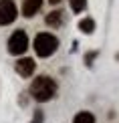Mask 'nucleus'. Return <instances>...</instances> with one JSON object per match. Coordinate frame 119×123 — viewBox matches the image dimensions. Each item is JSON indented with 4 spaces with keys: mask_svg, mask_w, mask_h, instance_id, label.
I'll use <instances>...</instances> for the list:
<instances>
[{
    "mask_svg": "<svg viewBox=\"0 0 119 123\" xmlns=\"http://www.w3.org/2000/svg\"><path fill=\"white\" fill-rule=\"evenodd\" d=\"M16 18V4L12 0H0V26L14 22Z\"/></svg>",
    "mask_w": 119,
    "mask_h": 123,
    "instance_id": "nucleus-4",
    "label": "nucleus"
},
{
    "mask_svg": "<svg viewBox=\"0 0 119 123\" xmlns=\"http://www.w3.org/2000/svg\"><path fill=\"white\" fill-rule=\"evenodd\" d=\"M40 6H43V0H24L22 2V14L26 18H32L40 10Z\"/></svg>",
    "mask_w": 119,
    "mask_h": 123,
    "instance_id": "nucleus-6",
    "label": "nucleus"
},
{
    "mask_svg": "<svg viewBox=\"0 0 119 123\" xmlns=\"http://www.w3.org/2000/svg\"><path fill=\"white\" fill-rule=\"evenodd\" d=\"M44 20H46L49 26H61V22H63V12H61V10H55V12H50Z\"/></svg>",
    "mask_w": 119,
    "mask_h": 123,
    "instance_id": "nucleus-7",
    "label": "nucleus"
},
{
    "mask_svg": "<svg viewBox=\"0 0 119 123\" xmlns=\"http://www.w3.org/2000/svg\"><path fill=\"white\" fill-rule=\"evenodd\" d=\"M34 67H37V63H34L32 59H20L16 65H14V69H16V73L20 77H30L34 73Z\"/></svg>",
    "mask_w": 119,
    "mask_h": 123,
    "instance_id": "nucleus-5",
    "label": "nucleus"
},
{
    "mask_svg": "<svg viewBox=\"0 0 119 123\" xmlns=\"http://www.w3.org/2000/svg\"><path fill=\"white\" fill-rule=\"evenodd\" d=\"M79 28L85 34H91L93 30H95V20H93V18H83L81 22H79Z\"/></svg>",
    "mask_w": 119,
    "mask_h": 123,
    "instance_id": "nucleus-9",
    "label": "nucleus"
},
{
    "mask_svg": "<svg viewBox=\"0 0 119 123\" xmlns=\"http://www.w3.org/2000/svg\"><path fill=\"white\" fill-rule=\"evenodd\" d=\"M56 47H59V38L50 32H40L34 38V50H37L38 57H50V55H55Z\"/></svg>",
    "mask_w": 119,
    "mask_h": 123,
    "instance_id": "nucleus-2",
    "label": "nucleus"
},
{
    "mask_svg": "<svg viewBox=\"0 0 119 123\" xmlns=\"http://www.w3.org/2000/svg\"><path fill=\"white\" fill-rule=\"evenodd\" d=\"M26 49H28V37H26V32H24V30L12 32V37L8 38V53L14 55V57H18V55H22Z\"/></svg>",
    "mask_w": 119,
    "mask_h": 123,
    "instance_id": "nucleus-3",
    "label": "nucleus"
},
{
    "mask_svg": "<svg viewBox=\"0 0 119 123\" xmlns=\"http://www.w3.org/2000/svg\"><path fill=\"white\" fill-rule=\"evenodd\" d=\"M69 2H71V10L73 12H81L87 6V0H69Z\"/></svg>",
    "mask_w": 119,
    "mask_h": 123,
    "instance_id": "nucleus-10",
    "label": "nucleus"
},
{
    "mask_svg": "<svg viewBox=\"0 0 119 123\" xmlns=\"http://www.w3.org/2000/svg\"><path fill=\"white\" fill-rule=\"evenodd\" d=\"M30 93H32V97L37 101H40V103H44V101H50L56 93V83L50 77L46 75H40L37 77V79L32 81V85H30Z\"/></svg>",
    "mask_w": 119,
    "mask_h": 123,
    "instance_id": "nucleus-1",
    "label": "nucleus"
},
{
    "mask_svg": "<svg viewBox=\"0 0 119 123\" xmlns=\"http://www.w3.org/2000/svg\"><path fill=\"white\" fill-rule=\"evenodd\" d=\"M30 123H43V111H37L34 113V117H32V121Z\"/></svg>",
    "mask_w": 119,
    "mask_h": 123,
    "instance_id": "nucleus-11",
    "label": "nucleus"
},
{
    "mask_svg": "<svg viewBox=\"0 0 119 123\" xmlns=\"http://www.w3.org/2000/svg\"><path fill=\"white\" fill-rule=\"evenodd\" d=\"M73 123H95V115L89 113V111H81V113L75 115Z\"/></svg>",
    "mask_w": 119,
    "mask_h": 123,
    "instance_id": "nucleus-8",
    "label": "nucleus"
},
{
    "mask_svg": "<svg viewBox=\"0 0 119 123\" xmlns=\"http://www.w3.org/2000/svg\"><path fill=\"white\" fill-rule=\"evenodd\" d=\"M49 2H50V4H59L61 0H49Z\"/></svg>",
    "mask_w": 119,
    "mask_h": 123,
    "instance_id": "nucleus-12",
    "label": "nucleus"
}]
</instances>
